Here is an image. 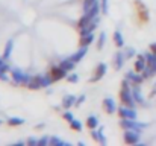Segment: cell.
<instances>
[{
	"mask_svg": "<svg viewBox=\"0 0 156 146\" xmlns=\"http://www.w3.org/2000/svg\"><path fill=\"white\" fill-rule=\"evenodd\" d=\"M52 79L47 76V75H34L30 82L27 84V88L29 90H41V88H47L49 85H52Z\"/></svg>",
	"mask_w": 156,
	"mask_h": 146,
	"instance_id": "obj_1",
	"label": "cell"
},
{
	"mask_svg": "<svg viewBox=\"0 0 156 146\" xmlns=\"http://www.w3.org/2000/svg\"><path fill=\"white\" fill-rule=\"evenodd\" d=\"M67 75H68V72H67L65 69H62L59 64L50 67L49 72H47V76L52 79V82H58V81H61V79H65Z\"/></svg>",
	"mask_w": 156,
	"mask_h": 146,
	"instance_id": "obj_2",
	"label": "cell"
},
{
	"mask_svg": "<svg viewBox=\"0 0 156 146\" xmlns=\"http://www.w3.org/2000/svg\"><path fill=\"white\" fill-rule=\"evenodd\" d=\"M120 126H121L123 129H135V131L141 133L147 125H146V123L135 122V119H121V120H120Z\"/></svg>",
	"mask_w": 156,
	"mask_h": 146,
	"instance_id": "obj_3",
	"label": "cell"
},
{
	"mask_svg": "<svg viewBox=\"0 0 156 146\" xmlns=\"http://www.w3.org/2000/svg\"><path fill=\"white\" fill-rule=\"evenodd\" d=\"M140 134L138 131L135 129H124V134H123V142L126 145H136L140 142Z\"/></svg>",
	"mask_w": 156,
	"mask_h": 146,
	"instance_id": "obj_4",
	"label": "cell"
},
{
	"mask_svg": "<svg viewBox=\"0 0 156 146\" xmlns=\"http://www.w3.org/2000/svg\"><path fill=\"white\" fill-rule=\"evenodd\" d=\"M135 8H136L140 21H141V23L149 21V18H150V17H149V9H147V6H146L141 0H135Z\"/></svg>",
	"mask_w": 156,
	"mask_h": 146,
	"instance_id": "obj_5",
	"label": "cell"
},
{
	"mask_svg": "<svg viewBox=\"0 0 156 146\" xmlns=\"http://www.w3.org/2000/svg\"><path fill=\"white\" fill-rule=\"evenodd\" d=\"M106 72H108V66H106L105 62L97 64L96 69H94V75L90 78V82H99L105 75H106Z\"/></svg>",
	"mask_w": 156,
	"mask_h": 146,
	"instance_id": "obj_6",
	"label": "cell"
},
{
	"mask_svg": "<svg viewBox=\"0 0 156 146\" xmlns=\"http://www.w3.org/2000/svg\"><path fill=\"white\" fill-rule=\"evenodd\" d=\"M117 114L120 116V119H135L136 120V111H135V108H130V107H126V105H121L117 110Z\"/></svg>",
	"mask_w": 156,
	"mask_h": 146,
	"instance_id": "obj_7",
	"label": "cell"
},
{
	"mask_svg": "<svg viewBox=\"0 0 156 146\" xmlns=\"http://www.w3.org/2000/svg\"><path fill=\"white\" fill-rule=\"evenodd\" d=\"M9 75H11V82L14 84V85H23V81H24V76H26V73H23L20 69H17V67H12L11 69V72H9Z\"/></svg>",
	"mask_w": 156,
	"mask_h": 146,
	"instance_id": "obj_8",
	"label": "cell"
},
{
	"mask_svg": "<svg viewBox=\"0 0 156 146\" xmlns=\"http://www.w3.org/2000/svg\"><path fill=\"white\" fill-rule=\"evenodd\" d=\"M124 79H127L132 84V87H133V85H141L143 81H144V76H143V73H138V72L133 70V72H127Z\"/></svg>",
	"mask_w": 156,
	"mask_h": 146,
	"instance_id": "obj_9",
	"label": "cell"
},
{
	"mask_svg": "<svg viewBox=\"0 0 156 146\" xmlns=\"http://www.w3.org/2000/svg\"><path fill=\"white\" fill-rule=\"evenodd\" d=\"M146 67H147V59H146L144 53L136 55V58H135V61H133V70L138 72V73H143Z\"/></svg>",
	"mask_w": 156,
	"mask_h": 146,
	"instance_id": "obj_10",
	"label": "cell"
},
{
	"mask_svg": "<svg viewBox=\"0 0 156 146\" xmlns=\"http://www.w3.org/2000/svg\"><path fill=\"white\" fill-rule=\"evenodd\" d=\"M102 108L105 110V113L106 114H114V113H117V105H115V100L112 99V97H105L103 102H102Z\"/></svg>",
	"mask_w": 156,
	"mask_h": 146,
	"instance_id": "obj_11",
	"label": "cell"
},
{
	"mask_svg": "<svg viewBox=\"0 0 156 146\" xmlns=\"http://www.w3.org/2000/svg\"><path fill=\"white\" fill-rule=\"evenodd\" d=\"M124 62H126V58H124V55H123V52H117L115 55H114V58H112V67H114V70H121V67L124 66Z\"/></svg>",
	"mask_w": 156,
	"mask_h": 146,
	"instance_id": "obj_12",
	"label": "cell"
},
{
	"mask_svg": "<svg viewBox=\"0 0 156 146\" xmlns=\"http://www.w3.org/2000/svg\"><path fill=\"white\" fill-rule=\"evenodd\" d=\"M91 137L94 142H97L100 145H106V139L103 136V126H100V129H91Z\"/></svg>",
	"mask_w": 156,
	"mask_h": 146,
	"instance_id": "obj_13",
	"label": "cell"
},
{
	"mask_svg": "<svg viewBox=\"0 0 156 146\" xmlns=\"http://www.w3.org/2000/svg\"><path fill=\"white\" fill-rule=\"evenodd\" d=\"M94 32L93 34H87V35H80L79 38V47H90V44L94 41Z\"/></svg>",
	"mask_w": 156,
	"mask_h": 146,
	"instance_id": "obj_14",
	"label": "cell"
},
{
	"mask_svg": "<svg viewBox=\"0 0 156 146\" xmlns=\"http://www.w3.org/2000/svg\"><path fill=\"white\" fill-rule=\"evenodd\" d=\"M91 20H93V18H90L87 14H83V15H82V17L77 20V23H76V29H77V32L83 31V29H85V28H87V26L91 23Z\"/></svg>",
	"mask_w": 156,
	"mask_h": 146,
	"instance_id": "obj_15",
	"label": "cell"
},
{
	"mask_svg": "<svg viewBox=\"0 0 156 146\" xmlns=\"http://www.w3.org/2000/svg\"><path fill=\"white\" fill-rule=\"evenodd\" d=\"M74 105H76V96H73V95L64 96V99H62V108L64 110H70Z\"/></svg>",
	"mask_w": 156,
	"mask_h": 146,
	"instance_id": "obj_16",
	"label": "cell"
},
{
	"mask_svg": "<svg viewBox=\"0 0 156 146\" xmlns=\"http://www.w3.org/2000/svg\"><path fill=\"white\" fill-rule=\"evenodd\" d=\"M87 52H88V47H80L79 50H76V52H74V53H73L70 58H71V59H73V61L77 64V62H80V61L83 59V56L87 55Z\"/></svg>",
	"mask_w": 156,
	"mask_h": 146,
	"instance_id": "obj_17",
	"label": "cell"
},
{
	"mask_svg": "<svg viewBox=\"0 0 156 146\" xmlns=\"http://www.w3.org/2000/svg\"><path fill=\"white\" fill-rule=\"evenodd\" d=\"M102 11H100V3L97 2V3H94L87 12H83V14H87L90 18H96V17H99V14H100Z\"/></svg>",
	"mask_w": 156,
	"mask_h": 146,
	"instance_id": "obj_18",
	"label": "cell"
},
{
	"mask_svg": "<svg viewBox=\"0 0 156 146\" xmlns=\"http://www.w3.org/2000/svg\"><path fill=\"white\" fill-rule=\"evenodd\" d=\"M112 40H114V44H115L118 49L124 47V37H123V34H121L120 31H115V32H114Z\"/></svg>",
	"mask_w": 156,
	"mask_h": 146,
	"instance_id": "obj_19",
	"label": "cell"
},
{
	"mask_svg": "<svg viewBox=\"0 0 156 146\" xmlns=\"http://www.w3.org/2000/svg\"><path fill=\"white\" fill-rule=\"evenodd\" d=\"M85 125L88 129H97L99 128V119L96 116H88L85 120Z\"/></svg>",
	"mask_w": 156,
	"mask_h": 146,
	"instance_id": "obj_20",
	"label": "cell"
},
{
	"mask_svg": "<svg viewBox=\"0 0 156 146\" xmlns=\"http://www.w3.org/2000/svg\"><path fill=\"white\" fill-rule=\"evenodd\" d=\"M59 66L62 67V69H65L67 72H71L73 69H74V66H76V62L71 59V58H65V59H62L61 62H59Z\"/></svg>",
	"mask_w": 156,
	"mask_h": 146,
	"instance_id": "obj_21",
	"label": "cell"
},
{
	"mask_svg": "<svg viewBox=\"0 0 156 146\" xmlns=\"http://www.w3.org/2000/svg\"><path fill=\"white\" fill-rule=\"evenodd\" d=\"M144 56H146V59H147V66L149 67H152L153 70H156V55L153 53V52H146L144 53Z\"/></svg>",
	"mask_w": 156,
	"mask_h": 146,
	"instance_id": "obj_22",
	"label": "cell"
},
{
	"mask_svg": "<svg viewBox=\"0 0 156 146\" xmlns=\"http://www.w3.org/2000/svg\"><path fill=\"white\" fill-rule=\"evenodd\" d=\"M132 95H133V99L136 100V103H144V96L141 95V88H140V85H133V88H132Z\"/></svg>",
	"mask_w": 156,
	"mask_h": 146,
	"instance_id": "obj_23",
	"label": "cell"
},
{
	"mask_svg": "<svg viewBox=\"0 0 156 146\" xmlns=\"http://www.w3.org/2000/svg\"><path fill=\"white\" fill-rule=\"evenodd\" d=\"M12 49H14V41L12 40H9L8 43H6V46H5V50H3V59H9L11 58V53H12Z\"/></svg>",
	"mask_w": 156,
	"mask_h": 146,
	"instance_id": "obj_24",
	"label": "cell"
},
{
	"mask_svg": "<svg viewBox=\"0 0 156 146\" xmlns=\"http://www.w3.org/2000/svg\"><path fill=\"white\" fill-rule=\"evenodd\" d=\"M6 123L9 126H21V125H24V119H21V117H9Z\"/></svg>",
	"mask_w": 156,
	"mask_h": 146,
	"instance_id": "obj_25",
	"label": "cell"
},
{
	"mask_svg": "<svg viewBox=\"0 0 156 146\" xmlns=\"http://www.w3.org/2000/svg\"><path fill=\"white\" fill-rule=\"evenodd\" d=\"M70 128H71L73 131H77V133H80V131L83 129V125H82V122H80V120H77V119H73V120L70 122Z\"/></svg>",
	"mask_w": 156,
	"mask_h": 146,
	"instance_id": "obj_26",
	"label": "cell"
},
{
	"mask_svg": "<svg viewBox=\"0 0 156 146\" xmlns=\"http://www.w3.org/2000/svg\"><path fill=\"white\" fill-rule=\"evenodd\" d=\"M105 43H106V34L105 32H100L99 38H97V43H96V47L97 50H102L105 47Z\"/></svg>",
	"mask_w": 156,
	"mask_h": 146,
	"instance_id": "obj_27",
	"label": "cell"
},
{
	"mask_svg": "<svg viewBox=\"0 0 156 146\" xmlns=\"http://www.w3.org/2000/svg\"><path fill=\"white\" fill-rule=\"evenodd\" d=\"M49 145L61 146V145H70V143H68V142H64V140H61V139H58V137H49Z\"/></svg>",
	"mask_w": 156,
	"mask_h": 146,
	"instance_id": "obj_28",
	"label": "cell"
},
{
	"mask_svg": "<svg viewBox=\"0 0 156 146\" xmlns=\"http://www.w3.org/2000/svg\"><path fill=\"white\" fill-rule=\"evenodd\" d=\"M155 75H156V70H153V69H152V67H149V66H147V67L144 69V72H143V76H144V79L153 78Z\"/></svg>",
	"mask_w": 156,
	"mask_h": 146,
	"instance_id": "obj_29",
	"label": "cell"
},
{
	"mask_svg": "<svg viewBox=\"0 0 156 146\" xmlns=\"http://www.w3.org/2000/svg\"><path fill=\"white\" fill-rule=\"evenodd\" d=\"M123 55H124L126 59H130V58L135 56V49L133 47H126L124 49V52H123Z\"/></svg>",
	"mask_w": 156,
	"mask_h": 146,
	"instance_id": "obj_30",
	"label": "cell"
},
{
	"mask_svg": "<svg viewBox=\"0 0 156 146\" xmlns=\"http://www.w3.org/2000/svg\"><path fill=\"white\" fill-rule=\"evenodd\" d=\"M100 11H102L103 15H108V12H109V3H108V0H100Z\"/></svg>",
	"mask_w": 156,
	"mask_h": 146,
	"instance_id": "obj_31",
	"label": "cell"
},
{
	"mask_svg": "<svg viewBox=\"0 0 156 146\" xmlns=\"http://www.w3.org/2000/svg\"><path fill=\"white\" fill-rule=\"evenodd\" d=\"M99 0H83V5H82V9H83V12H87L94 3H97Z\"/></svg>",
	"mask_w": 156,
	"mask_h": 146,
	"instance_id": "obj_32",
	"label": "cell"
},
{
	"mask_svg": "<svg viewBox=\"0 0 156 146\" xmlns=\"http://www.w3.org/2000/svg\"><path fill=\"white\" fill-rule=\"evenodd\" d=\"M68 82H71V84H76L77 81H79V76L76 75V73H71V75H67V78H65Z\"/></svg>",
	"mask_w": 156,
	"mask_h": 146,
	"instance_id": "obj_33",
	"label": "cell"
},
{
	"mask_svg": "<svg viewBox=\"0 0 156 146\" xmlns=\"http://www.w3.org/2000/svg\"><path fill=\"white\" fill-rule=\"evenodd\" d=\"M62 117H64V120H65V122H68V123H70V122H71V120L74 119V116H73V114H71L70 111H64Z\"/></svg>",
	"mask_w": 156,
	"mask_h": 146,
	"instance_id": "obj_34",
	"label": "cell"
},
{
	"mask_svg": "<svg viewBox=\"0 0 156 146\" xmlns=\"http://www.w3.org/2000/svg\"><path fill=\"white\" fill-rule=\"evenodd\" d=\"M85 99H87V96H85V95H80V96L76 99V105H74V107H79V105H82V103L85 102Z\"/></svg>",
	"mask_w": 156,
	"mask_h": 146,
	"instance_id": "obj_35",
	"label": "cell"
},
{
	"mask_svg": "<svg viewBox=\"0 0 156 146\" xmlns=\"http://www.w3.org/2000/svg\"><path fill=\"white\" fill-rule=\"evenodd\" d=\"M0 81L11 82V79H9V76H8V73H6V72H0Z\"/></svg>",
	"mask_w": 156,
	"mask_h": 146,
	"instance_id": "obj_36",
	"label": "cell"
},
{
	"mask_svg": "<svg viewBox=\"0 0 156 146\" xmlns=\"http://www.w3.org/2000/svg\"><path fill=\"white\" fill-rule=\"evenodd\" d=\"M38 145H49V137H43V139H38Z\"/></svg>",
	"mask_w": 156,
	"mask_h": 146,
	"instance_id": "obj_37",
	"label": "cell"
},
{
	"mask_svg": "<svg viewBox=\"0 0 156 146\" xmlns=\"http://www.w3.org/2000/svg\"><path fill=\"white\" fill-rule=\"evenodd\" d=\"M26 143H27V145H38V140L34 139V137H29V139L26 140Z\"/></svg>",
	"mask_w": 156,
	"mask_h": 146,
	"instance_id": "obj_38",
	"label": "cell"
},
{
	"mask_svg": "<svg viewBox=\"0 0 156 146\" xmlns=\"http://www.w3.org/2000/svg\"><path fill=\"white\" fill-rule=\"evenodd\" d=\"M149 50H150V52H153V53L156 55V43H152V44L149 46Z\"/></svg>",
	"mask_w": 156,
	"mask_h": 146,
	"instance_id": "obj_39",
	"label": "cell"
},
{
	"mask_svg": "<svg viewBox=\"0 0 156 146\" xmlns=\"http://www.w3.org/2000/svg\"><path fill=\"white\" fill-rule=\"evenodd\" d=\"M46 125L44 123H40V125H35V131H40V129H43Z\"/></svg>",
	"mask_w": 156,
	"mask_h": 146,
	"instance_id": "obj_40",
	"label": "cell"
},
{
	"mask_svg": "<svg viewBox=\"0 0 156 146\" xmlns=\"http://www.w3.org/2000/svg\"><path fill=\"white\" fill-rule=\"evenodd\" d=\"M5 61H6V59H3V56H0V67H2V64H3Z\"/></svg>",
	"mask_w": 156,
	"mask_h": 146,
	"instance_id": "obj_41",
	"label": "cell"
},
{
	"mask_svg": "<svg viewBox=\"0 0 156 146\" xmlns=\"http://www.w3.org/2000/svg\"><path fill=\"white\" fill-rule=\"evenodd\" d=\"M2 123H3V120H0V125H2Z\"/></svg>",
	"mask_w": 156,
	"mask_h": 146,
	"instance_id": "obj_42",
	"label": "cell"
}]
</instances>
